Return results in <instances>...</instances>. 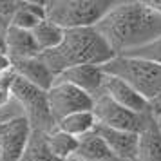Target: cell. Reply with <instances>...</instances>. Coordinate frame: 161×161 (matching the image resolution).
Segmentation results:
<instances>
[{
    "label": "cell",
    "mask_w": 161,
    "mask_h": 161,
    "mask_svg": "<svg viewBox=\"0 0 161 161\" xmlns=\"http://www.w3.org/2000/svg\"><path fill=\"white\" fill-rule=\"evenodd\" d=\"M92 114H94L98 125L109 127V129H118V130L139 132V129L143 127L145 116L148 112L147 114H136V112L121 107L119 103H116L107 94L100 92L94 98Z\"/></svg>",
    "instance_id": "8992f818"
},
{
    "label": "cell",
    "mask_w": 161,
    "mask_h": 161,
    "mask_svg": "<svg viewBox=\"0 0 161 161\" xmlns=\"http://www.w3.org/2000/svg\"><path fill=\"white\" fill-rule=\"evenodd\" d=\"M102 161H119V159H116V158H107V159H102Z\"/></svg>",
    "instance_id": "484cf974"
},
{
    "label": "cell",
    "mask_w": 161,
    "mask_h": 161,
    "mask_svg": "<svg viewBox=\"0 0 161 161\" xmlns=\"http://www.w3.org/2000/svg\"><path fill=\"white\" fill-rule=\"evenodd\" d=\"M116 54L96 27L69 29L64 35L62 44L53 51L42 53L40 58L51 69L54 76L71 67L80 65H105Z\"/></svg>",
    "instance_id": "7a4b0ae2"
},
{
    "label": "cell",
    "mask_w": 161,
    "mask_h": 161,
    "mask_svg": "<svg viewBox=\"0 0 161 161\" xmlns=\"http://www.w3.org/2000/svg\"><path fill=\"white\" fill-rule=\"evenodd\" d=\"M31 33H33L35 42H36L38 49H40V54L56 49V47L62 44L64 35H65V31L62 29V27H58L56 24L49 22L47 18L42 20V22H38V25L31 31Z\"/></svg>",
    "instance_id": "e0dca14e"
},
{
    "label": "cell",
    "mask_w": 161,
    "mask_h": 161,
    "mask_svg": "<svg viewBox=\"0 0 161 161\" xmlns=\"http://www.w3.org/2000/svg\"><path fill=\"white\" fill-rule=\"evenodd\" d=\"M56 127L73 138H81L96 129V118L92 110H83V112H76V114H71V116L60 119Z\"/></svg>",
    "instance_id": "2e32d148"
},
{
    "label": "cell",
    "mask_w": 161,
    "mask_h": 161,
    "mask_svg": "<svg viewBox=\"0 0 161 161\" xmlns=\"http://www.w3.org/2000/svg\"><path fill=\"white\" fill-rule=\"evenodd\" d=\"M103 94H107L109 98H112L116 103H119L121 107L132 110L136 114H147V112H152L150 109V103L147 102L143 96L139 94L138 91L125 83L123 80H119L116 76H105V81H103Z\"/></svg>",
    "instance_id": "30bf717a"
},
{
    "label": "cell",
    "mask_w": 161,
    "mask_h": 161,
    "mask_svg": "<svg viewBox=\"0 0 161 161\" xmlns=\"http://www.w3.org/2000/svg\"><path fill=\"white\" fill-rule=\"evenodd\" d=\"M105 76L107 74L103 73L102 65H80V67H71L64 73H60L54 81L74 85V87L85 91L92 98H96L102 92Z\"/></svg>",
    "instance_id": "9c48e42d"
},
{
    "label": "cell",
    "mask_w": 161,
    "mask_h": 161,
    "mask_svg": "<svg viewBox=\"0 0 161 161\" xmlns=\"http://www.w3.org/2000/svg\"><path fill=\"white\" fill-rule=\"evenodd\" d=\"M123 56H136V58H141V60H148L152 64H158L161 65V36L158 40H154L152 44L141 47L138 51H132L129 54H123Z\"/></svg>",
    "instance_id": "44dd1931"
},
{
    "label": "cell",
    "mask_w": 161,
    "mask_h": 161,
    "mask_svg": "<svg viewBox=\"0 0 161 161\" xmlns=\"http://www.w3.org/2000/svg\"><path fill=\"white\" fill-rule=\"evenodd\" d=\"M31 134H33V129L25 118L0 125V158L2 161H20L22 154L25 152V147L29 143Z\"/></svg>",
    "instance_id": "ba28073f"
},
{
    "label": "cell",
    "mask_w": 161,
    "mask_h": 161,
    "mask_svg": "<svg viewBox=\"0 0 161 161\" xmlns=\"http://www.w3.org/2000/svg\"><path fill=\"white\" fill-rule=\"evenodd\" d=\"M6 54L11 58V62H15V60L40 56V49L31 31L9 25L6 31Z\"/></svg>",
    "instance_id": "5bb4252c"
},
{
    "label": "cell",
    "mask_w": 161,
    "mask_h": 161,
    "mask_svg": "<svg viewBox=\"0 0 161 161\" xmlns=\"http://www.w3.org/2000/svg\"><path fill=\"white\" fill-rule=\"evenodd\" d=\"M74 156L81 161H102L112 158L109 147L105 145L103 138L96 130L78 138V148H76Z\"/></svg>",
    "instance_id": "9a60e30c"
},
{
    "label": "cell",
    "mask_w": 161,
    "mask_h": 161,
    "mask_svg": "<svg viewBox=\"0 0 161 161\" xmlns=\"http://www.w3.org/2000/svg\"><path fill=\"white\" fill-rule=\"evenodd\" d=\"M22 118H25V112H24L20 102L11 94V98H9L8 102L4 103V105H0V125L11 123V121L22 119Z\"/></svg>",
    "instance_id": "ffe728a7"
},
{
    "label": "cell",
    "mask_w": 161,
    "mask_h": 161,
    "mask_svg": "<svg viewBox=\"0 0 161 161\" xmlns=\"http://www.w3.org/2000/svg\"><path fill=\"white\" fill-rule=\"evenodd\" d=\"M13 69V64H11V58H9L6 53H0V74Z\"/></svg>",
    "instance_id": "7402d4cb"
},
{
    "label": "cell",
    "mask_w": 161,
    "mask_h": 161,
    "mask_svg": "<svg viewBox=\"0 0 161 161\" xmlns=\"http://www.w3.org/2000/svg\"><path fill=\"white\" fill-rule=\"evenodd\" d=\"M145 2L154 9V11H156V13H159L161 15V0H145Z\"/></svg>",
    "instance_id": "603a6c76"
},
{
    "label": "cell",
    "mask_w": 161,
    "mask_h": 161,
    "mask_svg": "<svg viewBox=\"0 0 161 161\" xmlns=\"http://www.w3.org/2000/svg\"><path fill=\"white\" fill-rule=\"evenodd\" d=\"M11 94L20 102L25 119L29 121L33 130H40L49 134L56 129V121L49 109V100H47V91L31 85L29 81L22 80L16 76L11 87Z\"/></svg>",
    "instance_id": "5b68a950"
},
{
    "label": "cell",
    "mask_w": 161,
    "mask_h": 161,
    "mask_svg": "<svg viewBox=\"0 0 161 161\" xmlns=\"http://www.w3.org/2000/svg\"><path fill=\"white\" fill-rule=\"evenodd\" d=\"M64 161H81V159H78L76 156H73V158H69V159H64Z\"/></svg>",
    "instance_id": "cb8c5ba5"
},
{
    "label": "cell",
    "mask_w": 161,
    "mask_h": 161,
    "mask_svg": "<svg viewBox=\"0 0 161 161\" xmlns=\"http://www.w3.org/2000/svg\"><path fill=\"white\" fill-rule=\"evenodd\" d=\"M94 27L114 54L123 56L161 36V15L145 0H125L116 2Z\"/></svg>",
    "instance_id": "6da1fadb"
},
{
    "label": "cell",
    "mask_w": 161,
    "mask_h": 161,
    "mask_svg": "<svg viewBox=\"0 0 161 161\" xmlns=\"http://www.w3.org/2000/svg\"><path fill=\"white\" fill-rule=\"evenodd\" d=\"M47 100H49V109L56 123L71 114L92 110L94 107V98L91 94L74 85L60 83V81H54V85L47 91Z\"/></svg>",
    "instance_id": "52a82bcc"
},
{
    "label": "cell",
    "mask_w": 161,
    "mask_h": 161,
    "mask_svg": "<svg viewBox=\"0 0 161 161\" xmlns=\"http://www.w3.org/2000/svg\"><path fill=\"white\" fill-rule=\"evenodd\" d=\"M102 69L105 74L116 76L129 83L148 103H152L161 94V65L158 64L136 56H114L102 65Z\"/></svg>",
    "instance_id": "3957f363"
},
{
    "label": "cell",
    "mask_w": 161,
    "mask_h": 161,
    "mask_svg": "<svg viewBox=\"0 0 161 161\" xmlns=\"http://www.w3.org/2000/svg\"><path fill=\"white\" fill-rule=\"evenodd\" d=\"M156 119H158V125H159V129H161V114H158V116H156Z\"/></svg>",
    "instance_id": "d4e9b609"
},
{
    "label": "cell",
    "mask_w": 161,
    "mask_h": 161,
    "mask_svg": "<svg viewBox=\"0 0 161 161\" xmlns=\"http://www.w3.org/2000/svg\"><path fill=\"white\" fill-rule=\"evenodd\" d=\"M13 64V71L18 78L29 81L31 85L42 89V91H49L54 85L56 76L49 67L45 65V62L40 56L35 58H25V60H15Z\"/></svg>",
    "instance_id": "4fadbf2b"
},
{
    "label": "cell",
    "mask_w": 161,
    "mask_h": 161,
    "mask_svg": "<svg viewBox=\"0 0 161 161\" xmlns=\"http://www.w3.org/2000/svg\"><path fill=\"white\" fill-rule=\"evenodd\" d=\"M103 138L105 145L109 147L112 158L119 161H136L138 154V132L129 130H118V129H109L103 125L96 123L94 129Z\"/></svg>",
    "instance_id": "8fae6325"
},
{
    "label": "cell",
    "mask_w": 161,
    "mask_h": 161,
    "mask_svg": "<svg viewBox=\"0 0 161 161\" xmlns=\"http://www.w3.org/2000/svg\"><path fill=\"white\" fill-rule=\"evenodd\" d=\"M20 161H58L47 147V134L45 132L33 130Z\"/></svg>",
    "instance_id": "d6986e66"
},
{
    "label": "cell",
    "mask_w": 161,
    "mask_h": 161,
    "mask_svg": "<svg viewBox=\"0 0 161 161\" xmlns=\"http://www.w3.org/2000/svg\"><path fill=\"white\" fill-rule=\"evenodd\" d=\"M47 147L51 154L56 158L58 161L69 159L76 154V148H78V138H73L65 132H62L56 127L53 132L47 134Z\"/></svg>",
    "instance_id": "ac0fdd59"
},
{
    "label": "cell",
    "mask_w": 161,
    "mask_h": 161,
    "mask_svg": "<svg viewBox=\"0 0 161 161\" xmlns=\"http://www.w3.org/2000/svg\"><path fill=\"white\" fill-rule=\"evenodd\" d=\"M0 161H2V158H0Z\"/></svg>",
    "instance_id": "4316f807"
},
{
    "label": "cell",
    "mask_w": 161,
    "mask_h": 161,
    "mask_svg": "<svg viewBox=\"0 0 161 161\" xmlns=\"http://www.w3.org/2000/svg\"><path fill=\"white\" fill-rule=\"evenodd\" d=\"M136 161H161V129L154 112L145 116L143 127L138 132Z\"/></svg>",
    "instance_id": "7c38bea8"
},
{
    "label": "cell",
    "mask_w": 161,
    "mask_h": 161,
    "mask_svg": "<svg viewBox=\"0 0 161 161\" xmlns=\"http://www.w3.org/2000/svg\"><path fill=\"white\" fill-rule=\"evenodd\" d=\"M114 4V0H47L45 18L64 31L94 27Z\"/></svg>",
    "instance_id": "277c9868"
}]
</instances>
